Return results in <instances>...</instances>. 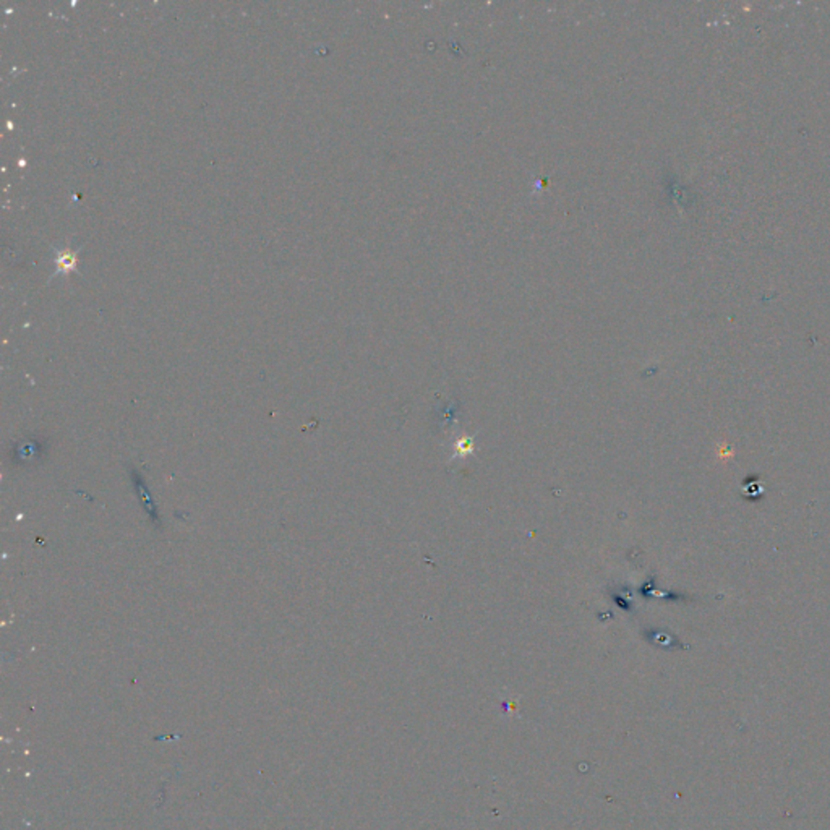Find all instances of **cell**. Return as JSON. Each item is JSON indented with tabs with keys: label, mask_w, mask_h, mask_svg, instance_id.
I'll use <instances>...</instances> for the list:
<instances>
[{
	"label": "cell",
	"mask_w": 830,
	"mask_h": 830,
	"mask_svg": "<svg viewBox=\"0 0 830 830\" xmlns=\"http://www.w3.org/2000/svg\"><path fill=\"white\" fill-rule=\"evenodd\" d=\"M132 480H133V485H135V490L138 493V498H140V503H142V506L147 514L151 518L154 524H161V519H159V513H158V508H156V503L153 500V496H151V493L148 490L147 484H144V479L143 475L137 472V470H132Z\"/></svg>",
	"instance_id": "2"
},
{
	"label": "cell",
	"mask_w": 830,
	"mask_h": 830,
	"mask_svg": "<svg viewBox=\"0 0 830 830\" xmlns=\"http://www.w3.org/2000/svg\"><path fill=\"white\" fill-rule=\"evenodd\" d=\"M46 445H42L38 438H23L15 443L12 451V462L18 465H28L30 462H38Z\"/></svg>",
	"instance_id": "1"
}]
</instances>
